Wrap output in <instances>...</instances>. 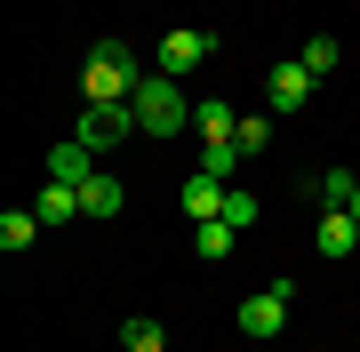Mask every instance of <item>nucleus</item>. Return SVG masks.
I'll return each mask as SVG.
<instances>
[{
	"label": "nucleus",
	"mask_w": 360,
	"mask_h": 352,
	"mask_svg": "<svg viewBox=\"0 0 360 352\" xmlns=\"http://www.w3.org/2000/svg\"><path fill=\"white\" fill-rule=\"evenodd\" d=\"M136 89H144V56L129 40H96L89 65H80V96H89V105H129Z\"/></svg>",
	"instance_id": "nucleus-1"
},
{
	"label": "nucleus",
	"mask_w": 360,
	"mask_h": 352,
	"mask_svg": "<svg viewBox=\"0 0 360 352\" xmlns=\"http://www.w3.org/2000/svg\"><path fill=\"white\" fill-rule=\"evenodd\" d=\"M129 112H136L144 136H176V129H193V105H184V89H176L168 72H144V89L129 96Z\"/></svg>",
	"instance_id": "nucleus-2"
},
{
	"label": "nucleus",
	"mask_w": 360,
	"mask_h": 352,
	"mask_svg": "<svg viewBox=\"0 0 360 352\" xmlns=\"http://www.w3.org/2000/svg\"><path fill=\"white\" fill-rule=\"evenodd\" d=\"M208 56H217V32H200V25H176L160 40V65L153 72H168V80H184V72H200Z\"/></svg>",
	"instance_id": "nucleus-3"
},
{
	"label": "nucleus",
	"mask_w": 360,
	"mask_h": 352,
	"mask_svg": "<svg viewBox=\"0 0 360 352\" xmlns=\"http://www.w3.org/2000/svg\"><path fill=\"white\" fill-rule=\"evenodd\" d=\"M288 304H296V280H272L264 296H248V304H240V337H257V344H264V337H281V328H288Z\"/></svg>",
	"instance_id": "nucleus-4"
},
{
	"label": "nucleus",
	"mask_w": 360,
	"mask_h": 352,
	"mask_svg": "<svg viewBox=\"0 0 360 352\" xmlns=\"http://www.w3.org/2000/svg\"><path fill=\"white\" fill-rule=\"evenodd\" d=\"M129 129H136L129 105H89V112H80V144H89V152H112Z\"/></svg>",
	"instance_id": "nucleus-5"
},
{
	"label": "nucleus",
	"mask_w": 360,
	"mask_h": 352,
	"mask_svg": "<svg viewBox=\"0 0 360 352\" xmlns=\"http://www.w3.org/2000/svg\"><path fill=\"white\" fill-rule=\"evenodd\" d=\"M312 248H321L328 264H336V256H352V248H360V216H352V209H321V233H312Z\"/></svg>",
	"instance_id": "nucleus-6"
},
{
	"label": "nucleus",
	"mask_w": 360,
	"mask_h": 352,
	"mask_svg": "<svg viewBox=\"0 0 360 352\" xmlns=\"http://www.w3.org/2000/svg\"><path fill=\"white\" fill-rule=\"evenodd\" d=\"M264 96H272V112H296V105L312 96V72H304V65H272V72H264Z\"/></svg>",
	"instance_id": "nucleus-7"
},
{
	"label": "nucleus",
	"mask_w": 360,
	"mask_h": 352,
	"mask_svg": "<svg viewBox=\"0 0 360 352\" xmlns=\"http://www.w3.org/2000/svg\"><path fill=\"white\" fill-rule=\"evenodd\" d=\"M224 193H232V184L224 176H184V216H193V224H208V216H224Z\"/></svg>",
	"instance_id": "nucleus-8"
},
{
	"label": "nucleus",
	"mask_w": 360,
	"mask_h": 352,
	"mask_svg": "<svg viewBox=\"0 0 360 352\" xmlns=\"http://www.w3.org/2000/svg\"><path fill=\"white\" fill-rule=\"evenodd\" d=\"M32 216H40V224H72V216H80V184H56V176H49L40 200H32Z\"/></svg>",
	"instance_id": "nucleus-9"
},
{
	"label": "nucleus",
	"mask_w": 360,
	"mask_h": 352,
	"mask_svg": "<svg viewBox=\"0 0 360 352\" xmlns=\"http://www.w3.org/2000/svg\"><path fill=\"white\" fill-rule=\"evenodd\" d=\"M49 176H56V184H89V176H96V169H89V144L65 136V144L49 152Z\"/></svg>",
	"instance_id": "nucleus-10"
},
{
	"label": "nucleus",
	"mask_w": 360,
	"mask_h": 352,
	"mask_svg": "<svg viewBox=\"0 0 360 352\" xmlns=\"http://www.w3.org/2000/svg\"><path fill=\"white\" fill-rule=\"evenodd\" d=\"M193 248H200V264H224L232 248H240V224H224V216H208L200 233H193Z\"/></svg>",
	"instance_id": "nucleus-11"
},
{
	"label": "nucleus",
	"mask_w": 360,
	"mask_h": 352,
	"mask_svg": "<svg viewBox=\"0 0 360 352\" xmlns=\"http://www.w3.org/2000/svg\"><path fill=\"white\" fill-rule=\"evenodd\" d=\"M312 200H321V209H352V200H360V176L352 169H321V176H312Z\"/></svg>",
	"instance_id": "nucleus-12"
},
{
	"label": "nucleus",
	"mask_w": 360,
	"mask_h": 352,
	"mask_svg": "<svg viewBox=\"0 0 360 352\" xmlns=\"http://www.w3.org/2000/svg\"><path fill=\"white\" fill-rule=\"evenodd\" d=\"M193 129H200V144H232V129H240V112L208 96V105H193Z\"/></svg>",
	"instance_id": "nucleus-13"
},
{
	"label": "nucleus",
	"mask_w": 360,
	"mask_h": 352,
	"mask_svg": "<svg viewBox=\"0 0 360 352\" xmlns=\"http://www.w3.org/2000/svg\"><path fill=\"white\" fill-rule=\"evenodd\" d=\"M120 200H129L120 176H89V184H80V216H120Z\"/></svg>",
	"instance_id": "nucleus-14"
},
{
	"label": "nucleus",
	"mask_w": 360,
	"mask_h": 352,
	"mask_svg": "<svg viewBox=\"0 0 360 352\" xmlns=\"http://www.w3.org/2000/svg\"><path fill=\"white\" fill-rule=\"evenodd\" d=\"M32 240H40V216H32V209H8V216H0V248H8V256L32 248Z\"/></svg>",
	"instance_id": "nucleus-15"
},
{
	"label": "nucleus",
	"mask_w": 360,
	"mask_h": 352,
	"mask_svg": "<svg viewBox=\"0 0 360 352\" xmlns=\"http://www.w3.org/2000/svg\"><path fill=\"white\" fill-rule=\"evenodd\" d=\"M120 344H129V352H168V328L136 313V320H120Z\"/></svg>",
	"instance_id": "nucleus-16"
},
{
	"label": "nucleus",
	"mask_w": 360,
	"mask_h": 352,
	"mask_svg": "<svg viewBox=\"0 0 360 352\" xmlns=\"http://www.w3.org/2000/svg\"><path fill=\"white\" fill-rule=\"evenodd\" d=\"M296 65H304L312 80H328V72H336V40H328V32H321V40H304V56H296Z\"/></svg>",
	"instance_id": "nucleus-17"
},
{
	"label": "nucleus",
	"mask_w": 360,
	"mask_h": 352,
	"mask_svg": "<svg viewBox=\"0 0 360 352\" xmlns=\"http://www.w3.org/2000/svg\"><path fill=\"white\" fill-rule=\"evenodd\" d=\"M240 160H248L240 144H208V160H200V176H224V184H232V169H240Z\"/></svg>",
	"instance_id": "nucleus-18"
},
{
	"label": "nucleus",
	"mask_w": 360,
	"mask_h": 352,
	"mask_svg": "<svg viewBox=\"0 0 360 352\" xmlns=\"http://www.w3.org/2000/svg\"><path fill=\"white\" fill-rule=\"evenodd\" d=\"M232 144H240V152H264V144H272V120H264V112H248L240 129H232Z\"/></svg>",
	"instance_id": "nucleus-19"
},
{
	"label": "nucleus",
	"mask_w": 360,
	"mask_h": 352,
	"mask_svg": "<svg viewBox=\"0 0 360 352\" xmlns=\"http://www.w3.org/2000/svg\"><path fill=\"white\" fill-rule=\"evenodd\" d=\"M224 224H240V233H248V224H257V193L232 184V193H224Z\"/></svg>",
	"instance_id": "nucleus-20"
},
{
	"label": "nucleus",
	"mask_w": 360,
	"mask_h": 352,
	"mask_svg": "<svg viewBox=\"0 0 360 352\" xmlns=\"http://www.w3.org/2000/svg\"><path fill=\"white\" fill-rule=\"evenodd\" d=\"M352 216H360V200H352Z\"/></svg>",
	"instance_id": "nucleus-21"
}]
</instances>
